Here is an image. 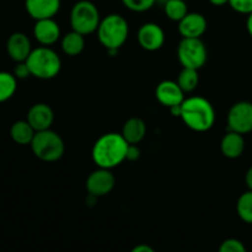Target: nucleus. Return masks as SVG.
<instances>
[{"label":"nucleus","mask_w":252,"mask_h":252,"mask_svg":"<svg viewBox=\"0 0 252 252\" xmlns=\"http://www.w3.org/2000/svg\"><path fill=\"white\" fill-rule=\"evenodd\" d=\"M26 120L36 132L49 129L54 121L53 110L47 103H36L29 110Z\"/></svg>","instance_id":"dca6fc26"},{"label":"nucleus","mask_w":252,"mask_h":252,"mask_svg":"<svg viewBox=\"0 0 252 252\" xmlns=\"http://www.w3.org/2000/svg\"><path fill=\"white\" fill-rule=\"evenodd\" d=\"M30 145L34 157L46 162L58 161L65 150L62 137L51 128L36 132Z\"/></svg>","instance_id":"39448f33"},{"label":"nucleus","mask_w":252,"mask_h":252,"mask_svg":"<svg viewBox=\"0 0 252 252\" xmlns=\"http://www.w3.org/2000/svg\"><path fill=\"white\" fill-rule=\"evenodd\" d=\"M138 43L143 49L149 52L158 51L165 43V32L158 24L147 22L138 31Z\"/></svg>","instance_id":"9d476101"},{"label":"nucleus","mask_w":252,"mask_h":252,"mask_svg":"<svg viewBox=\"0 0 252 252\" xmlns=\"http://www.w3.org/2000/svg\"><path fill=\"white\" fill-rule=\"evenodd\" d=\"M116 184V177L110 169L98 167L91 172L86 179V189L94 197L107 196L113 189Z\"/></svg>","instance_id":"1a4fd4ad"},{"label":"nucleus","mask_w":252,"mask_h":252,"mask_svg":"<svg viewBox=\"0 0 252 252\" xmlns=\"http://www.w3.org/2000/svg\"><path fill=\"white\" fill-rule=\"evenodd\" d=\"M177 57L182 68L198 70L206 64L208 52L201 38H182L177 47Z\"/></svg>","instance_id":"0eeeda50"},{"label":"nucleus","mask_w":252,"mask_h":252,"mask_svg":"<svg viewBox=\"0 0 252 252\" xmlns=\"http://www.w3.org/2000/svg\"><path fill=\"white\" fill-rule=\"evenodd\" d=\"M36 130L33 129L29 121H16L10 128V137L16 144L27 145L31 144Z\"/></svg>","instance_id":"6ab92c4d"},{"label":"nucleus","mask_w":252,"mask_h":252,"mask_svg":"<svg viewBox=\"0 0 252 252\" xmlns=\"http://www.w3.org/2000/svg\"><path fill=\"white\" fill-rule=\"evenodd\" d=\"M185 91L180 88L177 81L164 80L155 89V97L162 106L170 110L174 106L181 105L185 101Z\"/></svg>","instance_id":"9b49d317"},{"label":"nucleus","mask_w":252,"mask_h":252,"mask_svg":"<svg viewBox=\"0 0 252 252\" xmlns=\"http://www.w3.org/2000/svg\"><path fill=\"white\" fill-rule=\"evenodd\" d=\"M6 51L10 58L16 63L25 62L32 52L31 41L27 37V34L22 33V32H14L7 38Z\"/></svg>","instance_id":"2eb2a0df"},{"label":"nucleus","mask_w":252,"mask_h":252,"mask_svg":"<svg viewBox=\"0 0 252 252\" xmlns=\"http://www.w3.org/2000/svg\"><path fill=\"white\" fill-rule=\"evenodd\" d=\"M17 89V78L7 71H0V102L10 100Z\"/></svg>","instance_id":"412c9836"},{"label":"nucleus","mask_w":252,"mask_h":252,"mask_svg":"<svg viewBox=\"0 0 252 252\" xmlns=\"http://www.w3.org/2000/svg\"><path fill=\"white\" fill-rule=\"evenodd\" d=\"M128 145L121 133H106L95 142L91 157L96 166L111 170L125 161Z\"/></svg>","instance_id":"f257e3e1"},{"label":"nucleus","mask_w":252,"mask_h":252,"mask_svg":"<svg viewBox=\"0 0 252 252\" xmlns=\"http://www.w3.org/2000/svg\"><path fill=\"white\" fill-rule=\"evenodd\" d=\"M61 0H25V9L34 20L53 19L61 10Z\"/></svg>","instance_id":"4468645a"},{"label":"nucleus","mask_w":252,"mask_h":252,"mask_svg":"<svg viewBox=\"0 0 252 252\" xmlns=\"http://www.w3.org/2000/svg\"><path fill=\"white\" fill-rule=\"evenodd\" d=\"M62 49L66 56H79L85 48V36L71 30L69 33L64 34L62 38Z\"/></svg>","instance_id":"aec40b11"},{"label":"nucleus","mask_w":252,"mask_h":252,"mask_svg":"<svg viewBox=\"0 0 252 252\" xmlns=\"http://www.w3.org/2000/svg\"><path fill=\"white\" fill-rule=\"evenodd\" d=\"M228 128L240 134L252 132V102L240 101L231 106L228 113Z\"/></svg>","instance_id":"6e6552de"},{"label":"nucleus","mask_w":252,"mask_h":252,"mask_svg":"<svg viewBox=\"0 0 252 252\" xmlns=\"http://www.w3.org/2000/svg\"><path fill=\"white\" fill-rule=\"evenodd\" d=\"M14 75L17 79H26L29 76H31V71H30L29 65L26 64V62H19L17 65L14 69Z\"/></svg>","instance_id":"cd10ccee"},{"label":"nucleus","mask_w":252,"mask_h":252,"mask_svg":"<svg viewBox=\"0 0 252 252\" xmlns=\"http://www.w3.org/2000/svg\"><path fill=\"white\" fill-rule=\"evenodd\" d=\"M129 34V25L120 14H110L101 19L97 29L100 43L110 54L118 53V49L126 43Z\"/></svg>","instance_id":"7ed1b4c3"},{"label":"nucleus","mask_w":252,"mask_h":252,"mask_svg":"<svg viewBox=\"0 0 252 252\" xmlns=\"http://www.w3.org/2000/svg\"><path fill=\"white\" fill-rule=\"evenodd\" d=\"M216 110L207 98L192 96L181 103L182 122L194 132H207L216 123Z\"/></svg>","instance_id":"f03ea898"},{"label":"nucleus","mask_w":252,"mask_h":252,"mask_svg":"<svg viewBox=\"0 0 252 252\" xmlns=\"http://www.w3.org/2000/svg\"><path fill=\"white\" fill-rule=\"evenodd\" d=\"M220 252H245L246 248L239 239L230 238L224 240L219 246Z\"/></svg>","instance_id":"a878e982"},{"label":"nucleus","mask_w":252,"mask_h":252,"mask_svg":"<svg viewBox=\"0 0 252 252\" xmlns=\"http://www.w3.org/2000/svg\"><path fill=\"white\" fill-rule=\"evenodd\" d=\"M228 4L239 14L250 15L252 12V0H229Z\"/></svg>","instance_id":"bb28decb"},{"label":"nucleus","mask_w":252,"mask_h":252,"mask_svg":"<svg viewBox=\"0 0 252 252\" xmlns=\"http://www.w3.org/2000/svg\"><path fill=\"white\" fill-rule=\"evenodd\" d=\"M153 248H150V246L148 245H144V244H140V245L135 246L134 249H133V252H153Z\"/></svg>","instance_id":"c756f323"},{"label":"nucleus","mask_w":252,"mask_h":252,"mask_svg":"<svg viewBox=\"0 0 252 252\" xmlns=\"http://www.w3.org/2000/svg\"><path fill=\"white\" fill-rule=\"evenodd\" d=\"M207 19L199 12H189L179 22V32L182 38H201L207 31Z\"/></svg>","instance_id":"f8f14e48"},{"label":"nucleus","mask_w":252,"mask_h":252,"mask_svg":"<svg viewBox=\"0 0 252 252\" xmlns=\"http://www.w3.org/2000/svg\"><path fill=\"white\" fill-rule=\"evenodd\" d=\"M221 154L228 159H238L245 150V139L243 134L229 130L220 142Z\"/></svg>","instance_id":"f3484780"},{"label":"nucleus","mask_w":252,"mask_h":252,"mask_svg":"<svg viewBox=\"0 0 252 252\" xmlns=\"http://www.w3.org/2000/svg\"><path fill=\"white\" fill-rule=\"evenodd\" d=\"M246 27H248V31L252 37V12L248 16V21H246Z\"/></svg>","instance_id":"473e14b6"},{"label":"nucleus","mask_w":252,"mask_h":252,"mask_svg":"<svg viewBox=\"0 0 252 252\" xmlns=\"http://www.w3.org/2000/svg\"><path fill=\"white\" fill-rule=\"evenodd\" d=\"M199 83V75L197 69L192 68H182L180 71L179 78H177V84L185 93H192L197 89Z\"/></svg>","instance_id":"4be33fe9"},{"label":"nucleus","mask_w":252,"mask_h":252,"mask_svg":"<svg viewBox=\"0 0 252 252\" xmlns=\"http://www.w3.org/2000/svg\"><path fill=\"white\" fill-rule=\"evenodd\" d=\"M128 10L134 12H144L152 9L157 0H122Z\"/></svg>","instance_id":"393cba45"},{"label":"nucleus","mask_w":252,"mask_h":252,"mask_svg":"<svg viewBox=\"0 0 252 252\" xmlns=\"http://www.w3.org/2000/svg\"><path fill=\"white\" fill-rule=\"evenodd\" d=\"M236 212L243 221L252 224V191L249 189L241 194L236 203Z\"/></svg>","instance_id":"b1692460"},{"label":"nucleus","mask_w":252,"mask_h":252,"mask_svg":"<svg viewBox=\"0 0 252 252\" xmlns=\"http://www.w3.org/2000/svg\"><path fill=\"white\" fill-rule=\"evenodd\" d=\"M100 22V11L94 2L89 0H80L71 7L70 26L74 31L88 36L97 31Z\"/></svg>","instance_id":"423d86ee"},{"label":"nucleus","mask_w":252,"mask_h":252,"mask_svg":"<svg viewBox=\"0 0 252 252\" xmlns=\"http://www.w3.org/2000/svg\"><path fill=\"white\" fill-rule=\"evenodd\" d=\"M165 14L171 21L180 22L187 14H189V7L185 0H166L165 2Z\"/></svg>","instance_id":"5701e85b"},{"label":"nucleus","mask_w":252,"mask_h":252,"mask_svg":"<svg viewBox=\"0 0 252 252\" xmlns=\"http://www.w3.org/2000/svg\"><path fill=\"white\" fill-rule=\"evenodd\" d=\"M31 75L42 80L53 79L61 73L62 61L58 54L48 46H41L32 49L26 59Z\"/></svg>","instance_id":"20e7f679"},{"label":"nucleus","mask_w":252,"mask_h":252,"mask_svg":"<svg viewBox=\"0 0 252 252\" xmlns=\"http://www.w3.org/2000/svg\"><path fill=\"white\" fill-rule=\"evenodd\" d=\"M121 134L129 144H138L147 134V125L142 118L132 117L126 121Z\"/></svg>","instance_id":"a211bd4d"},{"label":"nucleus","mask_w":252,"mask_h":252,"mask_svg":"<svg viewBox=\"0 0 252 252\" xmlns=\"http://www.w3.org/2000/svg\"><path fill=\"white\" fill-rule=\"evenodd\" d=\"M245 182H246V186H248V189L252 191V166L248 170V172H246Z\"/></svg>","instance_id":"7c9ffc66"},{"label":"nucleus","mask_w":252,"mask_h":252,"mask_svg":"<svg viewBox=\"0 0 252 252\" xmlns=\"http://www.w3.org/2000/svg\"><path fill=\"white\" fill-rule=\"evenodd\" d=\"M140 158V150L139 148L137 147V144H129L127 149V157H126V160L128 161H135Z\"/></svg>","instance_id":"c85d7f7f"},{"label":"nucleus","mask_w":252,"mask_h":252,"mask_svg":"<svg viewBox=\"0 0 252 252\" xmlns=\"http://www.w3.org/2000/svg\"><path fill=\"white\" fill-rule=\"evenodd\" d=\"M33 36L42 46H52L61 38V27L53 19L36 20L33 26Z\"/></svg>","instance_id":"ddd939ff"},{"label":"nucleus","mask_w":252,"mask_h":252,"mask_svg":"<svg viewBox=\"0 0 252 252\" xmlns=\"http://www.w3.org/2000/svg\"><path fill=\"white\" fill-rule=\"evenodd\" d=\"M209 2L216 5V6H223V5L228 4L229 0H209Z\"/></svg>","instance_id":"2f4dec72"}]
</instances>
